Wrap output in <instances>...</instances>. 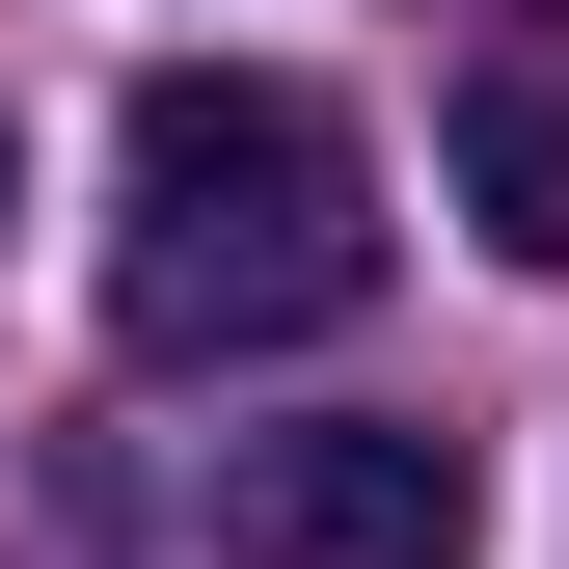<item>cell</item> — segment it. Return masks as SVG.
Instances as JSON below:
<instances>
[{
	"label": "cell",
	"instance_id": "6da1fadb",
	"mask_svg": "<svg viewBox=\"0 0 569 569\" xmlns=\"http://www.w3.org/2000/svg\"><path fill=\"white\" fill-rule=\"evenodd\" d=\"M380 299V163H352L326 82L271 54H163L109 109V352L218 380V352H326Z\"/></svg>",
	"mask_w": 569,
	"mask_h": 569
},
{
	"label": "cell",
	"instance_id": "7a4b0ae2",
	"mask_svg": "<svg viewBox=\"0 0 569 569\" xmlns=\"http://www.w3.org/2000/svg\"><path fill=\"white\" fill-rule=\"evenodd\" d=\"M218 542H244V569H488V461L435 435V407L218 435Z\"/></svg>",
	"mask_w": 569,
	"mask_h": 569
},
{
	"label": "cell",
	"instance_id": "3957f363",
	"mask_svg": "<svg viewBox=\"0 0 569 569\" xmlns=\"http://www.w3.org/2000/svg\"><path fill=\"white\" fill-rule=\"evenodd\" d=\"M435 190H461V244H488V271H569V28L461 54V109H435Z\"/></svg>",
	"mask_w": 569,
	"mask_h": 569
},
{
	"label": "cell",
	"instance_id": "277c9868",
	"mask_svg": "<svg viewBox=\"0 0 569 569\" xmlns=\"http://www.w3.org/2000/svg\"><path fill=\"white\" fill-rule=\"evenodd\" d=\"M0 218H28V136H0Z\"/></svg>",
	"mask_w": 569,
	"mask_h": 569
},
{
	"label": "cell",
	"instance_id": "5b68a950",
	"mask_svg": "<svg viewBox=\"0 0 569 569\" xmlns=\"http://www.w3.org/2000/svg\"><path fill=\"white\" fill-rule=\"evenodd\" d=\"M516 28H542V0H516Z\"/></svg>",
	"mask_w": 569,
	"mask_h": 569
}]
</instances>
